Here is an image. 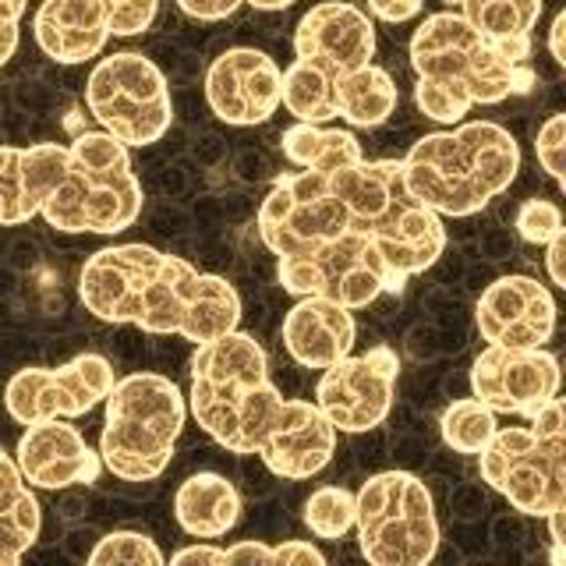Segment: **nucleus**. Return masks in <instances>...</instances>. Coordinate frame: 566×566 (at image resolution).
<instances>
[{
  "label": "nucleus",
  "instance_id": "nucleus-44",
  "mask_svg": "<svg viewBox=\"0 0 566 566\" xmlns=\"http://www.w3.org/2000/svg\"><path fill=\"white\" fill-rule=\"evenodd\" d=\"M447 4H453V8H457V0H447Z\"/></svg>",
  "mask_w": 566,
  "mask_h": 566
},
{
  "label": "nucleus",
  "instance_id": "nucleus-23",
  "mask_svg": "<svg viewBox=\"0 0 566 566\" xmlns=\"http://www.w3.org/2000/svg\"><path fill=\"white\" fill-rule=\"evenodd\" d=\"M174 517L191 538H223L241 521V495L234 482L217 471H199L185 478L174 492Z\"/></svg>",
  "mask_w": 566,
  "mask_h": 566
},
{
  "label": "nucleus",
  "instance_id": "nucleus-11",
  "mask_svg": "<svg viewBox=\"0 0 566 566\" xmlns=\"http://www.w3.org/2000/svg\"><path fill=\"white\" fill-rule=\"evenodd\" d=\"M280 287L294 297H326L350 312L368 308L382 294H400L403 283L389 273L379 248L361 234H336L301 255L276 259Z\"/></svg>",
  "mask_w": 566,
  "mask_h": 566
},
{
  "label": "nucleus",
  "instance_id": "nucleus-26",
  "mask_svg": "<svg viewBox=\"0 0 566 566\" xmlns=\"http://www.w3.org/2000/svg\"><path fill=\"white\" fill-rule=\"evenodd\" d=\"M397 82L379 64H365L333 82V111L350 128H379L397 111Z\"/></svg>",
  "mask_w": 566,
  "mask_h": 566
},
{
  "label": "nucleus",
  "instance_id": "nucleus-12",
  "mask_svg": "<svg viewBox=\"0 0 566 566\" xmlns=\"http://www.w3.org/2000/svg\"><path fill=\"white\" fill-rule=\"evenodd\" d=\"M397 379V350L376 344L365 354H347V358L323 368V379L315 386V407L326 415L336 432H371L394 411Z\"/></svg>",
  "mask_w": 566,
  "mask_h": 566
},
{
  "label": "nucleus",
  "instance_id": "nucleus-30",
  "mask_svg": "<svg viewBox=\"0 0 566 566\" xmlns=\"http://www.w3.org/2000/svg\"><path fill=\"white\" fill-rule=\"evenodd\" d=\"M301 521L315 538L340 542L354 531V492L344 485H323L305 500V513Z\"/></svg>",
  "mask_w": 566,
  "mask_h": 566
},
{
  "label": "nucleus",
  "instance_id": "nucleus-9",
  "mask_svg": "<svg viewBox=\"0 0 566 566\" xmlns=\"http://www.w3.org/2000/svg\"><path fill=\"white\" fill-rule=\"evenodd\" d=\"M354 531L371 566H424L439 553L432 492L411 471H379L354 492Z\"/></svg>",
  "mask_w": 566,
  "mask_h": 566
},
{
  "label": "nucleus",
  "instance_id": "nucleus-4",
  "mask_svg": "<svg viewBox=\"0 0 566 566\" xmlns=\"http://www.w3.org/2000/svg\"><path fill=\"white\" fill-rule=\"evenodd\" d=\"M340 202L347 230L379 248L382 262L400 283L432 270L447 248V227L403 185L400 159H354L326 174Z\"/></svg>",
  "mask_w": 566,
  "mask_h": 566
},
{
  "label": "nucleus",
  "instance_id": "nucleus-16",
  "mask_svg": "<svg viewBox=\"0 0 566 566\" xmlns=\"http://www.w3.org/2000/svg\"><path fill=\"white\" fill-rule=\"evenodd\" d=\"M294 57L340 78L376 57V25L354 0H323L301 14L294 29Z\"/></svg>",
  "mask_w": 566,
  "mask_h": 566
},
{
  "label": "nucleus",
  "instance_id": "nucleus-41",
  "mask_svg": "<svg viewBox=\"0 0 566 566\" xmlns=\"http://www.w3.org/2000/svg\"><path fill=\"white\" fill-rule=\"evenodd\" d=\"M545 270L553 287H566V230L553 241H545Z\"/></svg>",
  "mask_w": 566,
  "mask_h": 566
},
{
  "label": "nucleus",
  "instance_id": "nucleus-15",
  "mask_svg": "<svg viewBox=\"0 0 566 566\" xmlns=\"http://www.w3.org/2000/svg\"><path fill=\"white\" fill-rule=\"evenodd\" d=\"M280 64L255 46H230L206 71L209 111L223 124L252 128L280 111Z\"/></svg>",
  "mask_w": 566,
  "mask_h": 566
},
{
  "label": "nucleus",
  "instance_id": "nucleus-37",
  "mask_svg": "<svg viewBox=\"0 0 566 566\" xmlns=\"http://www.w3.org/2000/svg\"><path fill=\"white\" fill-rule=\"evenodd\" d=\"M273 566H326V556L312 542H280L273 545Z\"/></svg>",
  "mask_w": 566,
  "mask_h": 566
},
{
  "label": "nucleus",
  "instance_id": "nucleus-35",
  "mask_svg": "<svg viewBox=\"0 0 566 566\" xmlns=\"http://www.w3.org/2000/svg\"><path fill=\"white\" fill-rule=\"evenodd\" d=\"M241 4H252L255 11H283L297 4V0H177V8L195 18V22H220V18H230Z\"/></svg>",
  "mask_w": 566,
  "mask_h": 566
},
{
  "label": "nucleus",
  "instance_id": "nucleus-19",
  "mask_svg": "<svg viewBox=\"0 0 566 566\" xmlns=\"http://www.w3.org/2000/svg\"><path fill=\"white\" fill-rule=\"evenodd\" d=\"M336 432L318 411L315 400H291L283 397L276 418L262 432L255 457L270 468L276 478H315L336 453Z\"/></svg>",
  "mask_w": 566,
  "mask_h": 566
},
{
  "label": "nucleus",
  "instance_id": "nucleus-24",
  "mask_svg": "<svg viewBox=\"0 0 566 566\" xmlns=\"http://www.w3.org/2000/svg\"><path fill=\"white\" fill-rule=\"evenodd\" d=\"M464 22L513 64H527L542 0H457Z\"/></svg>",
  "mask_w": 566,
  "mask_h": 566
},
{
  "label": "nucleus",
  "instance_id": "nucleus-18",
  "mask_svg": "<svg viewBox=\"0 0 566 566\" xmlns=\"http://www.w3.org/2000/svg\"><path fill=\"white\" fill-rule=\"evenodd\" d=\"M11 457L32 489L93 485L103 474L99 450L88 447L78 424H71L67 418H46L25 424Z\"/></svg>",
  "mask_w": 566,
  "mask_h": 566
},
{
  "label": "nucleus",
  "instance_id": "nucleus-36",
  "mask_svg": "<svg viewBox=\"0 0 566 566\" xmlns=\"http://www.w3.org/2000/svg\"><path fill=\"white\" fill-rule=\"evenodd\" d=\"M25 11H29V0H0V67L14 57L18 40H22Z\"/></svg>",
  "mask_w": 566,
  "mask_h": 566
},
{
  "label": "nucleus",
  "instance_id": "nucleus-33",
  "mask_svg": "<svg viewBox=\"0 0 566 566\" xmlns=\"http://www.w3.org/2000/svg\"><path fill=\"white\" fill-rule=\"evenodd\" d=\"M517 234L527 241V244H545L553 241L556 234H563V212L553 199H527L521 209H517Z\"/></svg>",
  "mask_w": 566,
  "mask_h": 566
},
{
  "label": "nucleus",
  "instance_id": "nucleus-31",
  "mask_svg": "<svg viewBox=\"0 0 566 566\" xmlns=\"http://www.w3.org/2000/svg\"><path fill=\"white\" fill-rule=\"evenodd\" d=\"M93 566H164L167 556L149 535L142 531H111L88 553Z\"/></svg>",
  "mask_w": 566,
  "mask_h": 566
},
{
  "label": "nucleus",
  "instance_id": "nucleus-10",
  "mask_svg": "<svg viewBox=\"0 0 566 566\" xmlns=\"http://www.w3.org/2000/svg\"><path fill=\"white\" fill-rule=\"evenodd\" d=\"M85 106L99 120V132L114 135L128 149L153 146L174 124L167 75L135 50L103 57L88 71Z\"/></svg>",
  "mask_w": 566,
  "mask_h": 566
},
{
  "label": "nucleus",
  "instance_id": "nucleus-34",
  "mask_svg": "<svg viewBox=\"0 0 566 566\" xmlns=\"http://www.w3.org/2000/svg\"><path fill=\"white\" fill-rule=\"evenodd\" d=\"M535 156L542 170L563 188L566 185V114H553L535 138Z\"/></svg>",
  "mask_w": 566,
  "mask_h": 566
},
{
  "label": "nucleus",
  "instance_id": "nucleus-29",
  "mask_svg": "<svg viewBox=\"0 0 566 566\" xmlns=\"http://www.w3.org/2000/svg\"><path fill=\"white\" fill-rule=\"evenodd\" d=\"M495 429H500V424H495V411L478 397L453 400L439 418L442 442H447L453 453H468V457L482 453L489 447V439L495 436Z\"/></svg>",
  "mask_w": 566,
  "mask_h": 566
},
{
  "label": "nucleus",
  "instance_id": "nucleus-22",
  "mask_svg": "<svg viewBox=\"0 0 566 566\" xmlns=\"http://www.w3.org/2000/svg\"><path fill=\"white\" fill-rule=\"evenodd\" d=\"M32 35L57 64L96 61L111 43L99 0H43L32 18Z\"/></svg>",
  "mask_w": 566,
  "mask_h": 566
},
{
  "label": "nucleus",
  "instance_id": "nucleus-3",
  "mask_svg": "<svg viewBox=\"0 0 566 566\" xmlns=\"http://www.w3.org/2000/svg\"><path fill=\"white\" fill-rule=\"evenodd\" d=\"M403 185L436 217H474L521 170V146L495 120H460L418 138L400 159Z\"/></svg>",
  "mask_w": 566,
  "mask_h": 566
},
{
  "label": "nucleus",
  "instance_id": "nucleus-2",
  "mask_svg": "<svg viewBox=\"0 0 566 566\" xmlns=\"http://www.w3.org/2000/svg\"><path fill=\"white\" fill-rule=\"evenodd\" d=\"M415 103L436 124H460L474 106H495L531 85L527 64L506 61L457 8L436 11L411 35Z\"/></svg>",
  "mask_w": 566,
  "mask_h": 566
},
{
  "label": "nucleus",
  "instance_id": "nucleus-43",
  "mask_svg": "<svg viewBox=\"0 0 566 566\" xmlns=\"http://www.w3.org/2000/svg\"><path fill=\"white\" fill-rule=\"evenodd\" d=\"M548 538H553V563H563V521H566V506L548 513Z\"/></svg>",
  "mask_w": 566,
  "mask_h": 566
},
{
  "label": "nucleus",
  "instance_id": "nucleus-27",
  "mask_svg": "<svg viewBox=\"0 0 566 566\" xmlns=\"http://www.w3.org/2000/svg\"><path fill=\"white\" fill-rule=\"evenodd\" d=\"M280 149L283 156L291 159L294 167L301 170H340L354 159H361V142L354 132L347 128H326V124H305L297 120L291 124L287 132L280 138Z\"/></svg>",
  "mask_w": 566,
  "mask_h": 566
},
{
  "label": "nucleus",
  "instance_id": "nucleus-21",
  "mask_svg": "<svg viewBox=\"0 0 566 566\" xmlns=\"http://www.w3.org/2000/svg\"><path fill=\"white\" fill-rule=\"evenodd\" d=\"M358 340V323L350 308L326 297H297V305L283 318V347L301 368H329L347 358Z\"/></svg>",
  "mask_w": 566,
  "mask_h": 566
},
{
  "label": "nucleus",
  "instance_id": "nucleus-1",
  "mask_svg": "<svg viewBox=\"0 0 566 566\" xmlns=\"http://www.w3.org/2000/svg\"><path fill=\"white\" fill-rule=\"evenodd\" d=\"M78 301L99 323L138 326L156 336L177 333L191 344L217 340L241 326L234 283L142 241L88 255L78 273Z\"/></svg>",
  "mask_w": 566,
  "mask_h": 566
},
{
  "label": "nucleus",
  "instance_id": "nucleus-20",
  "mask_svg": "<svg viewBox=\"0 0 566 566\" xmlns=\"http://www.w3.org/2000/svg\"><path fill=\"white\" fill-rule=\"evenodd\" d=\"M67 170L64 142L0 146V227H22L40 217V206Z\"/></svg>",
  "mask_w": 566,
  "mask_h": 566
},
{
  "label": "nucleus",
  "instance_id": "nucleus-39",
  "mask_svg": "<svg viewBox=\"0 0 566 566\" xmlns=\"http://www.w3.org/2000/svg\"><path fill=\"white\" fill-rule=\"evenodd\" d=\"M227 566H273V545L238 542L227 548Z\"/></svg>",
  "mask_w": 566,
  "mask_h": 566
},
{
  "label": "nucleus",
  "instance_id": "nucleus-32",
  "mask_svg": "<svg viewBox=\"0 0 566 566\" xmlns=\"http://www.w3.org/2000/svg\"><path fill=\"white\" fill-rule=\"evenodd\" d=\"M99 8L106 14L111 35L128 40V35H142L153 29L159 14V0H99Z\"/></svg>",
  "mask_w": 566,
  "mask_h": 566
},
{
  "label": "nucleus",
  "instance_id": "nucleus-42",
  "mask_svg": "<svg viewBox=\"0 0 566 566\" xmlns=\"http://www.w3.org/2000/svg\"><path fill=\"white\" fill-rule=\"evenodd\" d=\"M563 35H566V11H559L548 25V53L559 67H566V46H563Z\"/></svg>",
  "mask_w": 566,
  "mask_h": 566
},
{
  "label": "nucleus",
  "instance_id": "nucleus-7",
  "mask_svg": "<svg viewBox=\"0 0 566 566\" xmlns=\"http://www.w3.org/2000/svg\"><path fill=\"white\" fill-rule=\"evenodd\" d=\"M142 202L128 146L106 132H82L67 146V170L40 217L61 234L114 238L142 217Z\"/></svg>",
  "mask_w": 566,
  "mask_h": 566
},
{
  "label": "nucleus",
  "instance_id": "nucleus-8",
  "mask_svg": "<svg viewBox=\"0 0 566 566\" xmlns=\"http://www.w3.org/2000/svg\"><path fill=\"white\" fill-rule=\"evenodd\" d=\"M566 411L553 397L542 403L531 424L495 429L478 453L485 482L524 517H548L566 506Z\"/></svg>",
  "mask_w": 566,
  "mask_h": 566
},
{
  "label": "nucleus",
  "instance_id": "nucleus-40",
  "mask_svg": "<svg viewBox=\"0 0 566 566\" xmlns=\"http://www.w3.org/2000/svg\"><path fill=\"white\" fill-rule=\"evenodd\" d=\"M174 566H188V563H212V566H227V548L220 545H209L206 538L199 545H185L181 553L170 556Z\"/></svg>",
  "mask_w": 566,
  "mask_h": 566
},
{
  "label": "nucleus",
  "instance_id": "nucleus-38",
  "mask_svg": "<svg viewBox=\"0 0 566 566\" xmlns=\"http://www.w3.org/2000/svg\"><path fill=\"white\" fill-rule=\"evenodd\" d=\"M365 4H368V14L379 18V22L403 25V22H411V18L421 14L424 0H365Z\"/></svg>",
  "mask_w": 566,
  "mask_h": 566
},
{
  "label": "nucleus",
  "instance_id": "nucleus-17",
  "mask_svg": "<svg viewBox=\"0 0 566 566\" xmlns=\"http://www.w3.org/2000/svg\"><path fill=\"white\" fill-rule=\"evenodd\" d=\"M474 323L485 344L545 347L556 333V297L535 276L510 273L482 291L474 305Z\"/></svg>",
  "mask_w": 566,
  "mask_h": 566
},
{
  "label": "nucleus",
  "instance_id": "nucleus-13",
  "mask_svg": "<svg viewBox=\"0 0 566 566\" xmlns=\"http://www.w3.org/2000/svg\"><path fill=\"white\" fill-rule=\"evenodd\" d=\"M114 365L103 354H75L57 368H22L4 386V407L18 424L46 421V418H82L114 386Z\"/></svg>",
  "mask_w": 566,
  "mask_h": 566
},
{
  "label": "nucleus",
  "instance_id": "nucleus-6",
  "mask_svg": "<svg viewBox=\"0 0 566 566\" xmlns=\"http://www.w3.org/2000/svg\"><path fill=\"white\" fill-rule=\"evenodd\" d=\"M99 460L120 482H156L170 468L188 421V397L170 376L132 371L103 397Z\"/></svg>",
  "mask_w": 566,
  "mask_h": 566
},
{
  "label": "nucleus",
  "instance_id": "nucleus-5",
  "mask_svg": "<svg viewBox=\"0 0 566 566\" xmlns=\"http://www.w3.org/2000/svg\"><path fill=\"white\" fill-rule=\"evenodd\" d=\"M188 415L230 453H255L262 432L276 418L283 394L270 379V358L252 333L230 329L195 344Z\"/></svg>",
  "mask_w": 566,
  "mask_h": 566
},
{
  "label": "nucleus",
  "instance_id": "nucleus-25",
  "mask_svg": "<svg viewBox=\"0 0 566 566\" xmlns=\"http://www.w3.org/2000/svg\"><path fill=\"white\" fill-rule=\"evenodd\" d=\"M43 531V513L14 457L0 450V566L18 563Z\"/></svg>",
  "mask_w": 566,
  "mask_h": 566
},
{
  "label": "nucleus",
  "instance_id": "nucleus-14",
  "mask_svg": "<svg viewBox=\"0 0 566 566\" xmlns=\"http://www.w3.org/2000/svg\"><path fill=\"white\" fill-rule=\"evenodd\" d=\"M559 358L545 347L489 344L471 365V397L495 415L531 418L542 403L559 397Z\"/></svg>",
  "mask_w": 566,
  "mask_h": 566
},
{
  "label": "nucleus",
  "instance_id": "nucleus-28",
  "mask_svg": "<svg viewBox=\"0 0 566 566\" xmlns=\"http://www.w3.org/2000/svg\"><path fill=\"white\" fill-rule=\"evenodd\" d=\"M333 82L336 78H329L318 67H312V64L294 57L287 64V71H283L280 106H287V114H294V120H305V124L336 120V111H333Z\"/></svg>",
  "mask_w": 566,
  "mask_h": 566
}]
</instances>
